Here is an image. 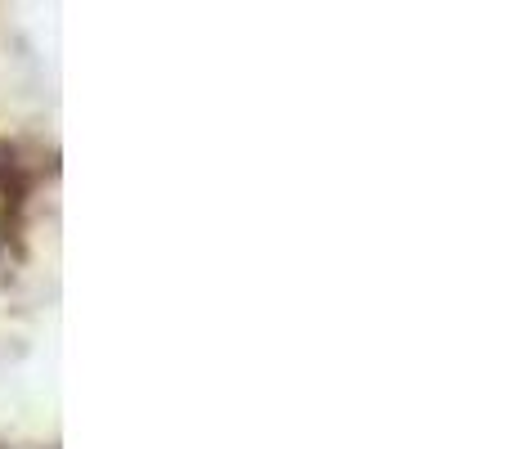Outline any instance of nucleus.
<instances>
[{"mask_svg":"<svg viewBox=\"0 0 512 449\" xmlns=\"http://www.w3.org/2000/svg\"><path fill=\"white\" fill-rule=\"evenodd\" d=\"M14 194L18 189L0 180V256H5V247H9V207H14Z\"/></svg>","mask_w":512,"mask_h":449,"instance_id":"nucleus-1","label":"nucleus"}]
</instances>
